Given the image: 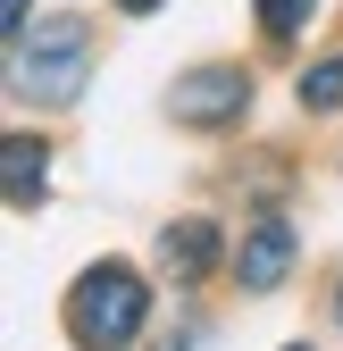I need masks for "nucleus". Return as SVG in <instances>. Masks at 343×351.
I'll return each instance as SVG.
<instances>
[{
  "mask_svg": "<svg viewBox=\"0 0 343 351\" xmlns=\"http://www.w3.org/2000/svg\"><path fill=\"white\" fill-rule=\"evenodd\" d=\"M151 318V285L126 268V259H101L67 285V343L75 351H126Z\"/></svg>",
  "mask_w": 343,
  "mask_h": 351,
  "instance_id": "f257e3e1",
  "label": "nucleus"
},
{
  "mask_svg": "<svg viewBox=\"0 0 343 351\" xmlns=\"http://www.w3.org/2000/svg\"><path fill=\"white\" fill-rule=\"evenodd\" d=\"M84 75H93V25L84 17H51L9 34V84L25 101H75Z\"/></svg>",
  "mask_w": 343,
  "mask_h": 351,
  "instance_id": "f03ea898",
  "label": "nucleus"
},
{
  "mask_svg": "<svg viewBox=\"0 0 343 351\" xmlns=\"http://www.w3.org/2000/svg\"><path fill=\"white\" fill-rule=\"evenodd\" d=\"M167 109H176V125H235L251 109V75L243 67H193V75H176Z\"/></svg>",
  "mask_w": 343,
  "mask_h": 351,
  "instance_id": "7ed1b4c3",
  "label": "nucleus"
},
{
  "mask_svg": "<svg viewBox=\"0 0 343 351\" xmlns=\"http://www.w3.org/2000/svg\"><path fill=\"white\" fill-rule=\"evenodd\" d=\"M293 226L285 217H251L243 226V251H235V276H243V293H276L285 276H293Z\"/></svg>",
  "mask_w": 343,
  "mask_h": 351,
  "instance_id": "20e7f679",
  "label": "nucleus"
},
{
  "mask_svg": "<svg viewBox=\"0 0 343 351\" xmlns=\"http://www.w3.org/2000/svg\"><path fill=\"white\" fill-rule=\"evenodd\" d=\"M159 268L176 285H201L209 268H218V226L209 217H176V226H159Z\"/></svg>",
  "mask_w": 343,
  "mask_h": 351,
  "instance_id": "39448f33",
  "label": "nucleus"
},
{
  "mask_svg": "<svg viewBox=\"0 0 343 351\" xmlns=\"http://www.w3.org/2000/svg\"><path fill=\"white\" fill-rule=\"evenodd\" d=\"M0 184H9V209H42V193H51V151H42L34 134H9V151H0Z\"/></svg>",
  "mask_w": 343,
  "mask_h": 351,
  "instance_id": "423d86ee",
  "label": "nucleus"
},
{
  "mask_svg": "<svg viewBox=\"0 0 343 351\" xmlns=\"http://www.w3.org/2000/svg\"><path fill=\"white\" fill-rule=\"evenodd\" d=\"M302 109H318V117H335V109H343V51H335V59H318V67L302 75Z\"/></svg>",
  "mask_w": 343,
  "mask_h": 351,
  "instance_id": "0eeeda50",
  "label": "nucleus"
},
{
  "mask_svg": "<svg viewBox=\"0 0 343 351\" xmlns=\"http://www.w3.org/2000/svg\"><path fill=\"white\" fill-rule=\"evenodd\" d=\"M251 9H260V25L285 42V34H302V25H310V9H318V0H251Z\"/></svg>",
  "mask_w": 343,
  "mask_h": 351,
  "instance_id": "6e6552de",
  "label": "nucleus"
},
{
  "mask_svg": "<svg viewBox=\"0 0 343 351\" xmlns=\"http://www.w3.org/2000/svg\"><path fill=\"white\" fill-rule=\"evenodd\" d=\"M34 25V0H0V34H25Z\"/></svg>",
  "mask_w": 343,
  "mask_h": 351,
  "instance_id": "1a4fd4ad",
  "label": "nucleus"
},
{
  "mask_svg": "<svg viewBox=\"0 0 343 351\" xmlns=\"http://www.w3.org/2000/svg\"><path fill=\"white\" fill-rule=\"evenodd\" d=\"M117 9H126V17H151V9H159V0H117Z\"/></svg>",
  "mask_w": 343,
  "mask_h": 351,
  "instance_id": "9d476101",
  "label": "nucleus"
},
{
  "mask_svg": "<svg viewBox=\"0 0 343 351\" xmlns=\"http://www.w3.org/2000/svg\"><path fill=\"white\" fill-rule=\"evenodd\" d=\"M335 318H343V285H335Z\"/></svg>",
  "mask_w": 343,
  "mask_h": 351,
  "instance_id": "9b49d317",
  "label": "nucleus"
},
{
  "mask_svg": "<svg viewBox=\"0 0 343 351\" xmlns=\"http://www.w3.org/2000/svg\"><path fill=\"white\" fill-rule=\"evenodd\" d=\"M285 351H310V343H285Z\"/></svg>",
  "mask_w": 343,
  "mask_h": 351,
  "instance_id": "f8f14e48",
  "label": "nucleus"
}]
</instances>
